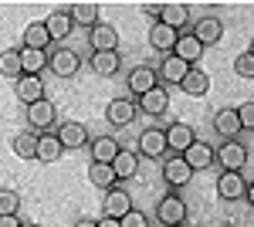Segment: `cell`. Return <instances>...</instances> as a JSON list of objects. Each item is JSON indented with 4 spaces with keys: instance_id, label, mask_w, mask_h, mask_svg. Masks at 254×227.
<instances>
[{
    "instance_id": "cell-44",
    "label": "cell",
    "mask_w": 254,
    "mask_h": 227,
    "mask_svg": "<svg viewBox=\"0 0 254 227\" xmlns=\"http://www.w3.org/2000/svg\"><path fill=\"white\" fill-rule=\"evenodd\" d=\"M20 227H41V224H38V221H24Z\"/></svg>"
},
{
    "instance_id": "cell-38",
    "label": "cell",
    "mask_w": 254,
    "mask_h": 227,
    "mask_svg": "<svg viewBox=\"0 0 254 227\" xmlns=\"http://www.w3.org/2000/svg\"><path fill=\"white\" fill-rule=\"evenodd\" d=\"M237 115H241V126H244V129H254V102H244V105L237 109Z\"/></svg>"
},
{
    "instance_id": "cell-33",
    "label": "cell",
    "mask_w": 254,
    "mask_h": 227,
    "mask_svg": "<svg viewBox=\"0 0 254 227\" xmlns=\"http://www.w3.org/2000/svg\"><path fill=\"white\" fill-rule=\"evenodd\" d=\"M0 75L3 78H24V65H20V48H7L0 51Z\"/></svg>"
},
{
    "instance_id": "cell-39",
    "label": "cell",
    "mask_w": 254,
    "mask_h": 227,
    "mask_svg": "<svg viewBox=\"0 0 254 227\" xmlns=\"http://www.w3.org/2000/svg\"><path fill=\"white\" fill-rule=\"evenodd\" d=\"M163 10H166V3H142V14L146 17H163Z\"/></svg>"
},
{
    "instance_id": "cell-1",
    "label": "cell",
    "mask_w": 254,
    "mask_h": 227,
    "mask_svg": "<svg viewBox=\"0 0 254 227\" xmlns=\"http://www.w3.org/2000/svg\"><path fill=\"white\" fill-rule=\"evenodd\" d=\"M156 221L166 224V227H183V221H187V204H183L180 193H166L156 204Z\"/></svg>"
},
{
    "instance_id": "cell-12",
    "label": "cell",
    "mask_w": 254,
    "mask_h": 227,
    "mask_svg": "<svg viewBox=\"0 0 254 227\" xmlns=\"http://www.w3.org/2000/svg\"><path fill=\"white\" fill-rule=\"evenodd\" d=\"M193 38L207 48V44H220V38H224V20L214 17V14H207V17H200L193 24Z\"/></svg>"
},
{
    "instance_id": "cell-21",
    "label": "cell",
    "mask_w": 254,
    "mask_h": 227,
    "mask_svg": "<svg viewBox=\"0 0 254 227\" xmlns=\"http://www.w3.org/2000/svg\"><path fill=\"white\" fill-rule=\"evenodd\" d=\"M119 68H122V55L119 51H92V72L102 78H112L119 75Z\"/></svg>"
},
{
    "instance_id": "cell-26",
    "label": "cell",
    "mask_w": 254,
    "mask_h": 227,
    "mask_svg": "<svg viewBox=\"0 0 254 227\" xmlns=\"http://www.w3.org/2000/svg\"><path fill=\"white\" fill-rule=\"evenodd\" d=\"M159 24H166V27H173L176 34H183L187 31V24H190V7L187 3H166V10H163V17H159Z\"/></svg>"
},
{
    "instance_id": "cell-10",
    "label": "cell",
    "mask_w": 254,
    "mask_h": 227,
    "mask_svg": "<svg viewBox=\"0 0 254 227\" xmlns=\"http://www.w3.org/2000/svg\"><path fill=\"white\" fill-rule=\"evenodd\" d=\"M193 143H196L193 126H187V122H173V126L166 129V146L173 150V156H183Z\"/></svg>"
},
{
    "instance_id": "cell-16",
    "label": "cell",
    "mask_w": 254,
    "mask_h": 227,
    "mask_svg": "<svg viewBox=\"0 0 254 227\" xmlns=\"http://www.w3.org/2000/svg\"><path fill=\"white\" fill-rule=\"evenodd\" d=\"M136 112H139V105L132 98H112L109 109H105V119H109V126H129L136 119Z\"/></svg>"
},
{
    "instance_id": "cell-18",
    "label": "cell",
    "mask_w": 254,
    "mask_h": 227,
    "mask_svg": "<svg viewBox=\"0 0 254 227\" xmlns=\"http://www.w3.org/2000/svg\"><path fill=\"white\" fill-rule=\"evenodd\" d=\"M14 92L24 105H34V102L44 98V81H41V75H24L14 81Z\"/></svg>"
},
{
    "instance_id": "cell-46",
    "label": "cell",
    "mask_w": 254,
    "mask_h": 227,
    "mask_svg": "<svg viewBox=\"0 0 254 227\" xmlns=\"http://www.w3.org/2000/svg\"><path fill=\"white\" fill-rule=\"evenodd\" d=\"M220 227H231V224H220Z\"/></svg>"
},
{
    "instance_id": "cell-42",
    "label": "cell",
    "mask_w": 254,
    "mask_h": 227,
    "mask_svg": "<svg viewBox=\"0 0 254 227\" xmlns=\"http://www.w3.org/2000/svg\"><path fill=\"white\" fill-rule=\"evenodd\" d=\"M75 227H98V221H88V217H81V221H75Z\"/></svg>"
},
{
    "instance_id": "cell-15",
    "label": "cell",
    "mask_w": 254,
    "mask_h": 227,
    "mask_svg": "<svg viewBox=\"0 0 254 227\" xmlns=\"http://www.w3.org/2000/svg\"><path fill=\"white\" fill-rule=\"evenodd\" d=\"M203 51H207V48H203V44L193 38V31H190V34H180V41H176V48H173V55H176V58H183L190 68H200V61H203Z\"/></svg>"
},
{
    "instance_id": "cell-37",
    "label": "cell",
    "mask_w": 254,
    "mask_h": 227,
    "mask_svg": "<svg viewBox=\"0 0 254 227\" xmlns=\"http://www.w3.org/2000/svg\"><path fill=\"white\" fill-rule=\"evenodd\" d=\"M119 224H122V227H149V221H146V214H142V210L132 207L122 221H119Z\"/></svg>"
},
{
    "instance_id": "cell-7",
    "label": "cell",
    "mask_w": 254,
    "mask_h": 227,
    "mask_svg": "<svg viewBox=\"0 0 254 227\" xmlns=\"http://www.w3.org/2000/svg\"><path fill=\"white\" fill-rule=\"evenodd\" d=\"M163 180L170 183V190H180V187H187L190 180H193V170L187 166V159L183 156H170L166 163H163Z\"/></svg>"
},
{
    "instance_id": "cell-2",
    "label": "cell",
    "mask_w": 254,
    "mask_h": 227,
    "mask_svg": "<svg viewBox=\"0 0 254 227\" xmlns=\"http://www.w3.org/2000/svg\"><path fill=\"white\" fill-rule=\"evenodd\" d=\"M217 163H220V173H241L248 166V150L231 139V143H220L217 146Z\"/></svg>"
},
{
    "instance_id": "cell-34",
    "label": "cell",
    "mask_w": 254,
    "mask_h": 227,
    "mask_svg": "<svg viewBox=\"0 0 254 227\" xmlns=\"http://www.w3.org/2000/svg\"><path fill=\"white\" fill-rule=\"evenodd\" d=\"M20 65H24V75H38L48 68V55L34 48H20Z\"/></svg>"
},
{
    "instance_id": "cell-43",
    "label": "cell",
    "mask_w": 254,
    "mask_h": 227,
    "mask_svg": "<svg viewBox=\"0 0 254 227\" xmlns=\"http://www.w3.org/2000/svg\"><path fill=\"white\" fill-rule=\"evenodd\" d=\"M248 204L254 207V183H248Z\"/></svg>"
},
{
    "instance_id": "cell-24",
    "label": "cell",
    "mask_w": 254,
    "mask_h": 227,
    "mask_svg": "<svg viewBox=\"0 0 254 227\" xmlns=\"http://www.w3.org/2000/svg\"><path fill=\"white\" fill-rule=\"evenodd\" d=\"M122 152V146H119V139H112V136H98V139H92V163H116V156Z\"/></svg>"
},
{
    "instance_id": "cell-30",
    "label": "cell",
    "mask_w": 254,
    "mask_h": 227,
    "mask_svg": "<svg viewBox=\"0 0 254 227\" xmlns=\"http://www.w3.org/2000/svg\"><path fill=\"white\" fill-rule=\"evenodd\" d=\"M180 88L190 95V98H203V95L210 92V75L200 72V68H190V75H187V81H183Z\"/></svg>"
},
{
    "instance_id": "cell-29",
    "label": "cell",
    "mask_w": 254,
    "mask_h": 227,
    "mask_svg": "<svg viewBox=\"0 0 254 227\" xmlns=\"http://www.w3.org/2000/svg\"><path fill=\"white\" fill-rule=\"evenodd\" d=\"M116 180L119 176H116V170H112L109 163H92V166H88V183H92V187L109 193V190H116Z\"/></svg>"
},
{
    "instance_id": "cell-28",
    "label": "cell",
    "mask_w": 254,
    "mask_h": 227,
    "mask_svg": "<svg viewBox=\"0 0 254 227\" xmlns=\"http://www.w3.org/2000/svg\"><path fill=\"white\" fill-rule=\"evenodd\" d=\"M38 139L41 133H17L10 139V150L17 159H38Z\"/></svg>"
},
{
    "instance_id": "cell-20",
    "label": "cell",
    "mask_w": 254,
    "mask_h": 227,
    "mask_svg": "<svg viewBox=\"0 0 254 227\" xmlns=\"http://www.w3.org/2000/svg\"><path fill=\"white\" fill-rule=\"evenodd\" d=\"M88 41L95 44V51H119V31L112 24H102L98 20L95 27L88 31Z\"/></svg>"
},
{
    "instance_id": "cell-27",
    "label": "cell",
    "mask_w": 254,
    "mask_h": 227,
    "mask_svg": "<svg viewBox=\"0 0 254 227\" xmlns=\"http://www.w3.org/2000/svg\"><path fill=\"white\" fill-rule=\"evenodd\" d=\"M64 146H61L58 133H41L38 139V163H58Z\"/></svg>"
},
{
    "instance_id": "cell-32",
    "label": "cell",
    "mask_w": 254,
    "mask_h": 227,
    "mask_svg": "<svg viewBox=\"0 0 254 227\" xmlns=\"http://www.w3.org/2000/svg\"><path fill=\"white\" fill-rule=\"evenodd\" d=\"M48 44H51V34H48L44 20H34V24H27V27H24V48H34V51H44Z\"/></svg>"
},
{
    "instance_id": "cell-9",
    "label": "cell",
    "mask_w": 254,
    "mask_h": 227,
    "mask_svg": "<svg viewBox=\"0 0 254 227\" xmlns=\"http://www.w3.org/2000/svg\"><path fill=\"white\" fill-rule=\"evenodd\" d=\"M183 159H187V166H190L193 173H196V170H210V166L217 163V150L210 146V143L196 139L193 146H190V150L183 152Z\"/></svg>"
},
{
    "instance_id": "cell-23",
    "label": "cell",
    "mask_w": 254,
    "mask_h": 227,
    "mask_svg": "<svg viewBox=\"0 0 254 227\" xmlns=\"http://www.w3.org/2000/svg\"><path fill=\"white\" fill-rule=\"evenodd\" d=\"M136 105H139V112H142V115H163L166 109H170V95H166L163 85H159V88H153V92L142 95Z\"/></svg>"
},
{
    "instance_id": "cell-4",
    "label": "cell",
    "mask_w": 254,
    "mask_h": 227,
    "mask_svg": "<svg viewBox=\"0 0 254 227\" xmlns=\"http://www.w3.org/2000/svg\"><path fill=\"white\" fill-rule=\"evenodd\" d=\"M55 119H58V109L51 98H41L34 105H27V126H34L38 133H48L55 126Z\"/></svg>"
},
{
    "instance_id": "cell-3",
    "label": "cell",
    "mask_w": 254,
    "mask_h": 227,
    "mask_svg": "<svg viewBox=\"0 0 254 227\" xmlns=\"http://www.w3.org/2000/svg\"><path fill=\"white\" fill-rule=\"evenodd\" d=\"M48 68L55 72L58 78H75L81 68V58L71 51V48H55L51 55H48Z\"/></svg>"
},
{
    "instance_id": "cell-31",
    "label": "cell",
    "mask_w": 254,
    "mask_h": 227,
    "mask_svg": "<svg viewBox=\"0 0 254 227\" xmlns=\"http://www.w3.org/2000/svg\"><path fill=\"white\" fill-rule=\"evenodd\" d=\"M112 170H116L119 180H132V176L139 173V152H132V150L122 146V152H119L116 163H112Z\"/></svg>"
},
{
    "instance_id": "cell-40",
    "label": "cell",
    "mask_w": 254,
    "mask_h": 227,
    "mask_svg": "<svg viewBox=\"0 0 254 227\" xmlns=\"http://www.w3.org/2000/svg\"><path fill=\"white\" fill-rule=\"evenodd\" d=\"M24 221L20 217H0V227H20Z\"/></svg>"
},
{
    "instance_id": "cell-5",
    "label": "cell",
    "mask_w": 254,
    "mask_h": 227,
    "mask_svg": "<svg viewBox=\"0 0 254 227\" xmlns=\"http://www.w3.org/2000/svg\"><path fill=\"white\" fill-rule=\"evenodd\" d=\"M153 88H159V72L149 68V65H136L129 72V92L136 95V98H142V95L153 92Z\"/></svg>"
},
{
    "instance_id": "cell-8",
    "label": "cell",
    "mask_w": 254,
    "mask_h": 227,
    "mask_svg": "<svg viewBox=\"0 0 254 227\" xmlns=\"http://www.w3.org/2000/svg\"><path fill=\"white\" fill-rule=\"evenodd\" d=\"M166 152H170V146H166V129H146V133L139 136V156L163 159Z\"/></svg>"
},
{
    "instance_id": "cell-45",
    "label": "cell",
    "mask_w": 254,
    "mask_h": 227,
    "mask_svg": "<svg viewBox=\"0 0 254 227\" xmlns=\"http://www.w3.org/2000/svg\"><path fill=\"white\" fill-rule=\"evenodd\" d=\"M248 55H251V58H254V41H251V48H248Z\"/></svg>"
},
{
    "instance_id": "cell-19",
    "label": "cell",
    "mask_w": 254,
    "mask_h": 227,
    "mask_svg": "<svg viewBox=\"0 0 254 227\" xmlns=\"http://www.w3.org/2000/svg\"><path fill=\"white\" fill-rule=\"evenodd\" d=\"M102 207H105V217L122 221V217L132 210V197H129L122 187H116V190H109V193H105V204H102Z\"/></svg>"
},
{
    "instance_id": "cell-14",
    "label": "cell",
    "mask_w": 254,
    "mask_h": 227,
    "mask_svg": "<svg viewBox=\"0 0 254 227\" xmlns=\"http://www.w3.org/2000/svg\"><path fill=\"white\" fill-rule=\"evenodd\" d=\"M176 41H180V34H176L173 27H166V24H159V20L153 24V27H149V48H153V51H159L163 58L173 55Z\"/></svg>"
},
{
    "instance_id": "cell-41",
    "label": "cell",
    "mask_w": 254,
    "mask_h": 227,
    "mask_svg": "<svg viewBox=\"0 0 254 227\" xmlns=\"http://www.w3.org/2000/svg\"><path fill=\"white\" fill-rule=\"evenodd\" d=\"M98 227H122V224H119L116 217H102V221H98Z\"/></svg>"
},
{
    "instance_id": "cell-25",
    "label": "cell",
    "mask_w": 254,
    "mask_h": 227,
    "mask_svg": "<svg viewBox=\"0 0 254 227\" xmlns=\"http://www.w3.org/2000/svg\"><path fill=\"white\" fill-rule=\"evenodd\" d=\"M98 10H102V7H98L95 0H78V3H71V7H68L71 20H75L78 27H88V31L98 24Z\"/></svg>"
},
{
    "instance_id": "cell-35",
    "label": "cell",
    "mask_w": 254,
    "mask_h": 227,
    "mask_svg": "<svg viewBox=\"0 0 254 227\" xmlns=\"http://www.w3.org/2000/svg\"><path fill=\"white\" fill-rule=\"evenodd\" d=\"M20 193L17 190H0V217H17Z\"/></svg>"
},
{
    "instance_id": "cell-36",
    "label": "cell",
    "mask_w": 254,
    "mask_h": 227,
    "mask_svg": "<svg viewBox=\"0 0 254 227\" xmlns=\"http://www.w3.org/2000/svg\"><path fill=\"white\" fill-rule=\"evenodd\" d=\"M234 75L237 78H254V58L248 55V51L234 58Z\"/></svg>"
},
{
    "instance_id": "cell-22",
    "label": "cell",
    "mask_w": 254,
    "mask_h": 227,
    "mask_svg": "<svg viewBox=\"0 0 254 227\" xmlns=\"http://www.w3.org/2000/svg\"><path fill=\"white\" fill-rule=\"evenodd\" d=\"M44 27H48L51 41H64L71 31H75V20H71V14H68V7H64V10H55L51 17H44Z\"/></svg>"
},
{
    "instance_id": "cell-17",
    "label": "cell",
    "mask_w": 254,
    "mask_h": 227,
    "mask_svg": "<svg viewBox=\"0 0 254 227\" xmlns=\"http://www.w3.org/2000/svg\"><path fill=\"white\" fill-rule=\"evenodd\" d=\"M156 72H159V78H163L166 85H183L187 75H190V65H187L183 58H176V55H166Z\"/></svg>"
},
{
    "instance_id": "cell-6",
    "label": "cell",
    "mask_w": 254,
    "mask_h": 227,
    "mask_svg": "<svg viewBox=\"0 0 254 227\" xmlns=\"http://www.w3.org/2000/svg\"><path fill=\"white\" fill-rule=\"evenodd\" d=\"M58 139L64 150H81V146H88V126L78 119H64L58 126Z\"/></svg>"
},
{
    "instance_id": "cell-13",
    "label": "cell",
    "mask_w": 254,
    "mask_h": 227,
    "mask_svg": "<svg viewBox=\"0 0 254 227\" xmlns=\"http://www.w3.org/2000/svg\"><path fill=\"white\" fill-rule=\"evenodd\" d=\"M214 129H217V136H220L224 143L237 139V136L244 133V126H241V115H237V109H220V112L214 115Z\"/></svg>"
},
{
    "instance_id": "cell-11",
    "label": "cell",
    "mask_w": 254,
    "mask_h": 227,
    "mask_svg": "<svg viewBox=\"0 0 254 227\" xmlns=\"http://www.w3.org/2000/svg\"><path fill=\"white\" fill-rule=\"evenodd\" d=\"M217 193H220V200H244L248 197V180L241 173H220L217 176Z\"/></svg>"
}]
</instances>
